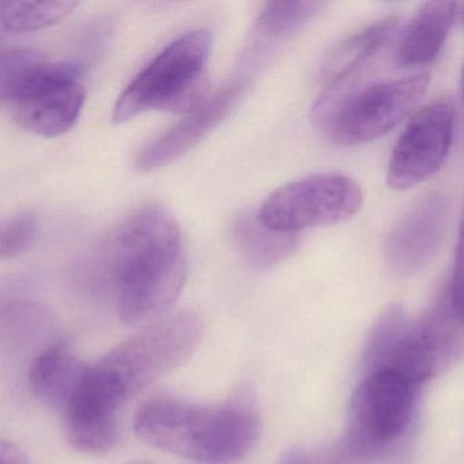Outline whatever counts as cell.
Listing matches in <instances>:
<instances>
[{
  "label": "cell",
  "mask_w": 464,
  "mask_h": 464,
  "mask_svg": "<svg viewBox=\"0 0 464 464\" xmlns=\"http://www.w3.org/2000/svg\"><path fill=\"white\" fill-rule=\"evenodd\" d=\"M99 256L102 276L115 292L119 319L130 327L162 319L183 290V233L161 206L132 211L110 233Z\"/></svg>",
  "instance_id": "6da1fadb"
},
{
  "label": "cell",
  "mask_w": 464,
  "mask_h": 464,
  "mask_svg": "<svg viewBox=\"0 0 464 464\" xmlns=\"http://www.w3.org/2000/svg\"><path fill=\"white\" fill-rule=\"evenodd\" d=\"M203 330L199 314L189 311L145 325L96 365L89 366L66 411L93 420H118L119 411L130 399L194 355Z\"/></svg>",
  "instance_id": "7a4b0ae2"
},
{
  "label": "cell",
  "mask_w": 464,
  "mask_h": 464,
  "mask_svg": "<svg viewBox=\"0 0 464 464\" xmlns=\"http://www.w3.org/2000/svg\"><path fill=\"white\" fill-rule=\"evenodd\" d=\"M134 431L145 444L186 460L229 464L256 444L260 418L254 401L244 393L219 406L159 396L138 409Z\"/></svg>",
  "instance_id": "3957f363"
},
{
  "label": "cell",
  "mask_w": 464,
  "mask_h": 464,
  "mask_svg": "<svg viewBox=\"0 0 464 464\" xmlns=\"http://www.w3.org/2000/svg\"><path fill=\"white\" fill-rule=\"evenodd\" d=\"M0 99L29 132L53 138L77 123L85 104L83 69L32 50H7L0 62Z\"/></svg>",
  "instance_id": "277c9868"
},
{
  "label": "cell",
  "mask_w": 464,
  "mask_h": 464,
  "mask_svg": "<svg viewBox=\"0 0 464 464\" xmlns=\"http://www.w3.org/2000/svg\"><path fill=\"white\" fill-rule=\"evenodd\" d=\"M213 36L206 29L192 31L168 44L119 96L115 123L149 111L189 113L208 100V63Z\"/></svg>",
  "instance_id": "5b68a950"
},
{
  "label": "cell",
  "mask_w": 464,
  "mask_h": 464,
  "mask_svg": "<svg viewBox=\"0 0 464 464\" xmlns=\"http://www.w3.org/2000/svg\"><path fill=\"white\" fill-rule=\"evenodd\" d=\"M430 75H411L376 83L357 93L325 89L312 110L314 123L336 145L357 146L379 140L417 107Z\"/></svg>",
  "instance_id": "8992f818"
},
{
  "label": "cell",
  "mask_w": 464,
  "mask_h": 464,
  "mask_svg": "<svg viewBox=\"0 0 464 464\" xmlns=\"http://www.w3.org/2000/svg\"><path fill=\"white\" fill-rule=\"evenodd\" d=\"M362 203L363 192L357 181L341 173H322L285 184L265 200L256 216L276 232L297 235L347 221Z\"/></svg>",
  "instance_id": "52a82bcc"
},
{
  "label": "cell",
  "mask_w": 464,
  "mask_h": 464,
  "mask_svg": "<svg viewBox=\"0 0 464 464\" xmlns=\"http://www.w3.org/2000/svg\"><path fill=\"white\" fill-rule=\"evenodd\" d=\"M420 385L399 372L377 369L365 374L350 406L346 442L350 452H382L409 428Z\"/></svg>",
  "instance_id": "ba28073f"
},
{
  "label": "cell",
  "mask_w": 464,
  "mask_h": 464,
  "mask_svg": "<svg viewBox=\"0 0 464 464\" xmlns=\"http://www.w3.org/2000/svg\"><path fill=\"white\" fill-rule=\"evenodd\" d=\"M463 353L464 324L448 290L418 323L410 325L382 368L393 369L420 387Z\"/></svg>",
  "instance_id": "9c48e42d"
},
{
  "label": "cell",
  "mask_w": 464,
  "mask_h": 464,
  "mask_svg": "<svg viewBox=\"0 0 464 464\" xmlns=\"http://www.w3.org/2000/svg\"><path fill=\"white\" fill-rule=\"evenodd\" d=\"M453 138V108L445 102L425 105L410 119L393 146L387 184L407 191L423 183L444 164Z\"/></svg>",
  "instance_id": "30bf717a"
},
{
  "label": "cell",
  "mask_w": 464,
  "mask_h": 464,
  "mask_svg": "<svg viewBox=\"0 0 464 464\" xmlns=\"http://www.w3.org/2000/svg\"><path fill=\"white\" fill-rule=\"evenodd\" d=\"M450 202L431 192L401 216L385 241V260L398 276L420 273L433 260L447 232Z\"/></svg>",
  "instance_id": "8fae6325"
},
{
  "label": "cell",
  "mask_w": 464,
  "mask_h": 464,
  "mask_svg": "<svg viewBox=\"0 0 464 464\" xmlns=\"http://www.w3.org/2000/svg\"><path fill=\"white\" fill-rule=\"evenodd\" d=\"M244 89V82L227 83L199 108L187 113L183 121L170 127L138 154L135 161L138 169L143 172L159 169L192 150L233 110L243 96Z\"/></svg>",
  "instance_id": "7c38bea8"
},
{
  "label": "cell",
  "mask_w": 464,
  "mask_h": 464,
  "mask_svg": "<svg viewBox=\"0 0 464 464\" xmlns=\"http://www.w3.org/2000/svg\"><path fill=\"white\" fill-rule=\"evenodd\" d=\"M88 369L69 344L53 342L32 358L29 387L43 403L63 411L74 398Z\"/></svg>",
  "instance_id": "4fadbf2b"
},
{
  "label": "cell",
  "mask_w": 464,
  "mask_h": 464,
  "mask_svg": "<svg viewBox=\"0 0 464 464\" xmlns=\"http://www.w3.org/2000/svg\"><path fill=\"white\" fill-rule=\"evenodd\" d=\"M456 12L453 2L423 4L399 40L395 63L407 69L431 63L447 40Z\"/></svg>",
  "instance_id": "5bb4252c"
},
{
  "label": "cell",
  "mask_w": 464,
  "mask_h": 464,
  "mask_svg": "<svg viewBox=\"0 0 464 464\" xmlns=\"http://www.w3.org/2000/svg\"><path fill=\"white\" fill-rule=\"evenodd\" d=\"M398 18L385 17L346 37L325 58L322 78L330 86H341L358 72L392 37Z\"/></svg>",
  "instance_id": "9a60e30c"
},
{
  "label": "cell",
  "mask_w": 464,
  "mask_h": 464,
  "mask_svg": "<svg viewBox=\"0 0 464 464\" xmlns=\"http://www.w3.org/2000/svg\"><path fill=\"white\" fill-rule=\"evenodd\" d=\"M233 238L243 259L256 270L278 265L298 246L297 235L276 232L265 227L256 214H243L236 219Z\"/></svg>",
  "instance_id": "2e32d148"
},
{
  "label": "cell",
  "mask_w": 464,
  "mask_h": 464,
  "mask_svg": "<svg viewBox=\"0 0 464 464\" xmlns=\"http://www.w3.org/2000/svg\"><path fill=\"white\" fill-rule=\"evenodd\" d=\"M78 6V2H2L0 29L12 34L42 31L69 17Z\"/></svg>",
  "instance_id": "e0dca14e"
},
{
  "label": "cell",
  "mask_w": 464,
  "mask_h": 464,
  "mask_svg": "<svg viewBox=\"0 0 464 464\" xmlns=\"http://www.w3.org/2000/svg\"><path fill=\"white\" fill-rule=\"evenodd\" d=\"M323 2H270L257 15L255 34L263 40L292 36L324 9Z\"/></svg>",
  "instance_id": "ac0fdd59"
},
{
  "label": "cell",
  "mask_w": 464,
  "mask_h": 464,
  "mask_svg": "<svg viewBox=\"0 0 464 464\" xmlns=\"http://www.w3.org/2000/svg\"><path fill=\"white\" fill-rule=\"evenodd\" d=\"M403 308L398 304L388 306L374 323L363 354L365 374L377 371L387 362L395 347L410 328Z\"/></svg>",
  "instance_id": "d6986e66"
},
{
  "label": "cell",
  "mask_w": 464,
  "mask_h": 464,
  "mask_svg": "<svg viewBox=\"0 0 464 464\" xmlns=\"http://www.w3.org/2000/svg\"><path fill=\"white\" fill-rule=\"evenodd\" d=\"M37 219L32 213H20L6 219L0 227V256L13 259L31 246L36 236Z\"/></svg>",
  "instance_id": "ffe728a7"
},
{
  "label": "cell",
  "mask_w": 464,
  "mask_h": 464,
  "mask_svg": "<svg viewBox=\"0 0 464 464\" xmlns=\"http://www.w3.org/2000/svg\"><path fill=\"white\" fill-rule=\"evenodd\" d=\"M450 303L459 319L464 324V208L459 227L458 248H456L455 268L450 287Z\"/></svg>",
  "instance_id": "44dd1931"
},
{
  "label": "cell",
  "mask_w": 464,
  "mask_h": 464,
  "mask_svg": "<svg viewBox=\"0 0 464 464\" xmlns=\"http://www.w3.org/2000/svg\"><path fill=\"white\" fill-rule=\"evenodd\" d=\"M0 463L2 464H34L20 447L14 442L2 440L0 441Z\"/></svg>",
  "instance_id": "7402d4cb"
},
{
  "label": "cell",
  "mask_w": 464,
  "mask_h": 464,
  "mask_svg": "<svg viewBox=\"0 0 464 464\" xmlns=\"http://www.w3.org/2000/svg\"><path fill=\"white\" fill-rule=\"evenodd\" d=\"M276 464H325L319 456L304 448H292L286 450Z\"/></svg>",
  "instance_id": "603a6c76"
},
{
  "label": "cell",
  "mask_w": 464,
  "mask_h": 464,
  "mask_svg": "<svg viewBox=\"0 0 464 464\" xmlns=\"http://www.w3.org/2000/svg\"><path fill=\"white\" fill-rule=\"evenodd\" d=\"M461 18H463L464 23V5L461 6L460 10ZM461 94H463V102H464V67H463V72H461Z\"/></svg>",
  "instance_id": "cb8c5ba5"
},
{
  "label": "cell",
  "mask_w": 464,
  "mask_h": 464,
  "mask_svg": "<svg viewBox=\"0 0 464 464\" xmlns=\"http://www.w3.org/2000/svg\"><path fill=\"white\" fill-rule=\"evenodd\" d=\"M126 464H156L154 461L150 460H137V461H130V463Z\"/></svg>",
  "instance_id": "d4e9b609"
}]
</instances>
